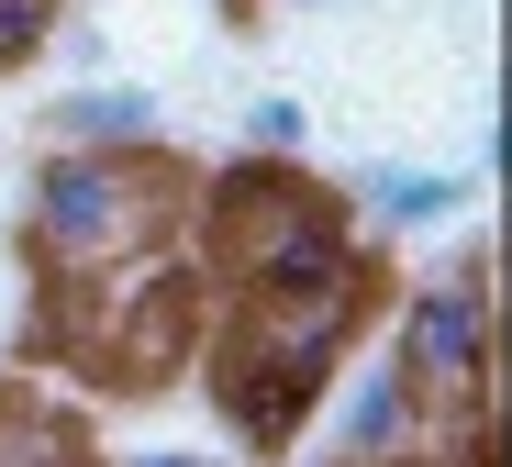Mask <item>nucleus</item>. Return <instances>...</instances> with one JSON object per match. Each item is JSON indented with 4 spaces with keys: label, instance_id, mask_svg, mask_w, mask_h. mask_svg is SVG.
Segmentation results:
<instances>
[{
    "label": "nucleus",
    "instance_id": "1",
    "mask_svg": "<svg viewBox=\"0 0 512 467\" xmlns=\"http://www.w3.org/2000/svg\"><path fill=\"white\" fill-rule=\"evenodd\" d=\"M212 245L245 278V301L279 290H368V234L346 201H323L290 156H245L212 190Z\"/></svg>",
    "mask_w": 512,
    "mask_h": 467
},
{
    "label": "nucleus",
    "instance_id": "2",
    "mask_svg": "<svg viewBox=\"0 0 512 467\" xmlns=\"http://www.w3.org/2000/svg\"><path fill=\"white\" fill-rule=\"evenodd\" d=\"M23 234L45 267L67 278H101V267H134L156 234H167V190L145 178V156H101V145H45L34 178H23Z\"/></svg>",
    "mask_w": 512,
    "mask_h": 467
},
{
    "label": "nucleus",
    "instance_id": "3",
    "mask_svg": "<svg viewBox=\"0 0 512 467\" xmlns=\"http://www.w3.org/2000/svg\"><path fill=\"white\" fill-rule=\"evenodd\" d=\"M390 356L435 423H479V401H490V245H457L446 267H423L401 290Z\"/></svg>",
    "mask_w": 512,
    "mask_h": 467
},
{
    "label": "nucleus",
    "instance_id": "4",
    "mask_svg": "<svg viewBox=\"0 0 512 467\" xmlns=\"http://www.w3.org/2000/svg\"><path fill=\"white\" fill-rule=\"evenodd\" d=\"M357 334H368V290H279V301L234 312L223 356H245V367H268V379H290V390L323 401L334 367L357 356Z\"/></svg>",
    "mask_w": 512,
    "mask_h": 467
},
{
    "label": "nucleus",
    "instance_id": "5",
    "mask_svg": "<svg viewBox=\"0 0 512 467\" xmlns=\"http://www.w3.org/2000/svg\"><path fill=\"white\" fill-rule=\"evenodd\" d=\"M423 434H435V412L401 379V356H368L357 390L334 401V467H401V456H423Z\"/></svg>",
    "mask_w": 512,
    "mask_h": 467
},
{
    "label": "nucleus",
    "instance_id": "6",
    "mask_svg": "<svg viewBox=\"0 0 512 467\" xmlns=\"http://www.w3.org/2000/svg\"><path fill=\"white\" fill-rule=\"evenodd\" d=\"M468 190H479V178H457V167H401V156H368L346 212H357L368 234H435V223H457V212H468Z\"/></svg>",
    "mask_w": 512,
    "mask_h": 467
},
{
    "label": "nucleus",
    "instance_id": "7",
    "mask_svg": "<svg viewBox=\"0 0 512 467\" xmlns=\"http://www.w3.org/2000/svg\"><path fill=\"white\" fill-rule=\"evenodd\" d=\"M56 145H101V156H145L167 134V101L156 89H123V78H67V101L45 112Z\"/></svg>",
    "mask_w": 512,
    "mask_h": 467
},
{
    "label": "nucleus",
    "instance_id": "8",
    "mask_svg": "<svg viewBox=\"0 0 512 467\" xmlns=\"http://www.w3.org/2000/svg\"><path fill=\"white\" fill-rule=\"evenodd\" d=\"M301 145H312V112L301 101H279V89L245 101V156H301Z\"/></svg>",
    "mask_w": 512,
    "mask_h": 467
},
{
    "label": "nucleus",
    "instance_id": "9",
    "mask_svg": "<svg viewBox=\"0 0 512 467\" xmlns=\"http://www.w3.org/2000/svg\"><path fill=\"white\" fill-rule=\"evenodd\" d=\"M56 12H67V0H0V78H12V67H34V56H45V34H56Z\"/></svg>",
    "mask_w": 512,
    "mask_h": 467
},
{
    "label": "nucleus",
    "instance_id": "10",
    "mask_svg": "<svg viewBox=\"0 0 512 467\" xmlns=\"http://www.w3.org/2000/svg\"><path fill=\"white\" fill-rule=\"evenodd\" d=\"M45 56H67V78H101V67H112V34H101V23H67V12H56Z\"/></svg>",
    "mask_w": 512,
    "mask_h": 467
},
{
    "label": "nucleus",
    "instance_id": "11",
    "mask_svg": "<svg viewBox=\"0 0 512 467\" xmlns=\"http://www.w3.org/2000/svg\"><path fill=\"white\" fill-rule=\"evenodd\" d=\"M123 467H223V456H190V445H145V456H123Z\"/></svg>",
    "mask_w": 512,
    "mask_h": 467
},
{
    "label": "nucleus",
    "instance_id": "12",
    "mask_svg": "<svg viewBox=\"0 0 512 467\" xmlns=\"http://www.w3.org/2000/svg\"><path fill=\"white\" fill-rule=\"evenodd\" d=\"M0 467H23V456H12V445H0Z\"/></svg>",
    "mask_w": 512,
    "mask_h": 467
}]
</instances>
